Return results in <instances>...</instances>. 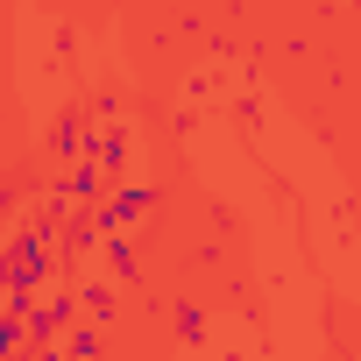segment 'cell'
<instances>
[{
    "label": "cell",
    "instance_id": "6",
    "mask_svg": "<svg viewBox=\"0 0 361 361\" xmlns=\"http://www.w3.org/2000/svg\"><path fill=\"white\" fill-rule=\"evenodd\" d=\"M22 347H29V326H22L15 312H0V361H15Z\"/></svg>",
    "mask_w": 361,
    "mask_h": 361
},
{
    "label": "cell",
    "instance_id": "9",
    "mask_svg": "<svg viewBox=\"0 0 361 361\" xmlns=\"http://www.w3.org/2000/svg\"><path fill=\"white\" fill-rule=\"evenodd\" d=\"M177 333H185V340H199V333H206V319H199V305H177Z\"/></svg>",
    "mask_w": 361,
    "mask_h": 361
},
{
    "label": "cell",
    "instance_id": "2",
    "mask_svg": "<svg viewBox=\"0 0 361 361\" xmlns=\"http://www.w3.org/2000/svg\"><path fill=\"white\" fill-rule=\"evenodd\" d=\"M71 312H78V298H71V290H50V298L36 305V319H29V347H50V333L71 326Z\"/></svg>",
    "mask_w": 361,
    "mask_h": 361
},
{
    "label": "cell",
    "instance_id": "7",
    "mask_svg": "<svg viewBox=\"0 0 361 361\" xmlns=\"http://www.w3.org/2000/svg\"><path fill=\"white\" fill-rule=\"evenodd\" d=\"M99 354H106V333L78 326V333H71V361H99Z\"/></svg>",
    "mask_w": 361,
    "mask_h": 361
},
{
    "label": "cell",
    "instance_id": "3",
    "mask_svg": "<svg viewBox=\"0 0 361 361\" xmlns=\"http://www.w3.org/2000/svg\"><path fill=\"white\" fill-rule=\"evenodd\" d=\"M85 163H92L99 177H106V170H121V163H128V135H121V128L92 135V142H85Z\"/></svg>",
    "mask_w": 361,
    "mask_h": 361
},
{
    "label": "cell",
    "instance_id": "4",
    "mask_svg": "<svg viewBox=\"0 0 361 361\" xmlns=\"http://www.w3.org/2000/svg\"><path fill=\"white\" fill-rule=\"evenodd\" d=\"M114 319H121V298L114 290H85V326L92 333H114Z\"/></svg>",
    "mask_w": 361,
    "mask_h": 361
},
{
    "label": "cell",
    "instance_id": "8",
    "mask_svg": "<svg viewBox=\"0 0 361 361\" xmlns=\"http://www.w3.org/2000/svg\"><path fill=\"white\" fill-rule=\"evenodd\" d=\"M78 135H85V114H64V121H57V135H50V149L64 156V149H78Z\"/></svg>",
    "mask_w": 361,
    "mask_h": 361
},
{
    "label": "cell",
    "instance_id": "1",
    "mask_svg": "<svg viewBox=\"0 0 361 361\" xmlns=\"http://www.w3.org/2000/svg\"><path fill=\"white\" fill-rule=\"evenodd\" d=\"M149 206H156V192H149V185H121V192L99 206V227H106V234H128V220H142Z\"/></svg>",
    "mask_w": 361,
    "mask_h": 361
},
{
    "label": "cell",
    "instance_id": "5",
    "mask_svg": "<svg viewBox=\"0 0 361 361\" xmlns=\"http://www.w3.org/2000/svg\"><path fill=\"white\" fill-rule=\"evenodd\" d=\"M106 262H114L121 283H135V241H128V234H106Z\"/></svg>",
    "mask_w": 361,
    "mask_h": 361
}]
</instances>
